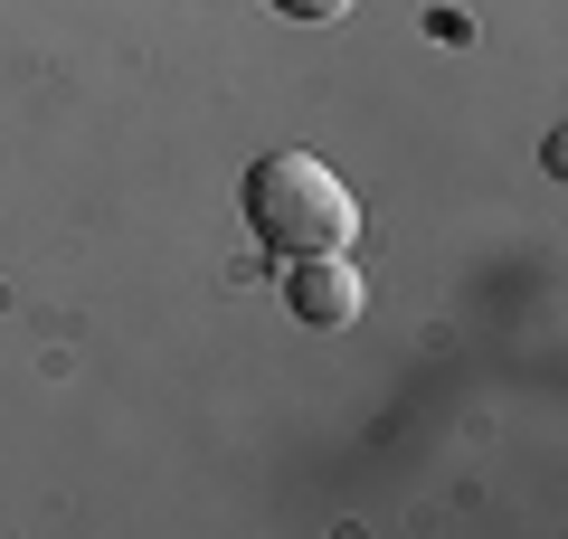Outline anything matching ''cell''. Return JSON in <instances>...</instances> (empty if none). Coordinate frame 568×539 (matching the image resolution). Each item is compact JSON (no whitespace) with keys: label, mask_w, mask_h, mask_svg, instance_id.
<instances>
[{"label":"cell","mask_w":568,"mask_h":539,"mask_svg":"<svg viewBox=\"0 0 568 539\" xmlns=\"http://www.w3.org/2000/svg\"><path fill=\"white\" fill-rule=\"evenodd\" d=\"M284 313L304 332H351L361 322V265L351 256H294L284 265Z\"/></svg>","instance_id":"7a4b0ae2"},{"label":"cell","mask_w":568,"mask_h":539,"mask_svg":"<svg viewBox=\"0 0 568 539\" xmlns=\"http://www.w3.org/2000/svg\"><path fill=\"white\" fill-rule=\"evenodd\" d=\"M237 209H246V237L265 256H284V265L294 256H351V237H361V200L313 152H265L246 171Z\"/></svg>","instance_id":"6da1fadb"},{"label":"cell","mask_w":568,"mask_h":539,"mask_svg":"<svg viewBox=\"0 0 568 539\" xmlns=\"http://www.w3.org/2000/svg\"><path fill=\"white\" fill-rule=\"evenodd\" d=\"M284 20H304V29H332V20H351V10H361V0H275Z\"/></svg>","instance_id":"3957f363"}]
</instances>
